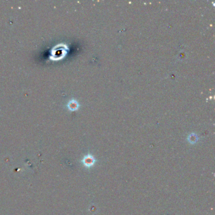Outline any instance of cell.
<instances>
[{
    "label": "cell",
    "instance_id": "1",
    "mask_svg": "<svg viewBox=\"0 0 215 215\" xmlns=\"http://www.w3.org/2000/svg\"><path fill=\"white\" fill-rule=\"evenodd\" d=\"M95 162H96V160L91 155H86L81 160L83 164L87 168H90V167H91V166H92L93 165L95 164Z\"/></svg>",
    "mask_w": 215,
    "mask_h": 215
}]
</instances>
